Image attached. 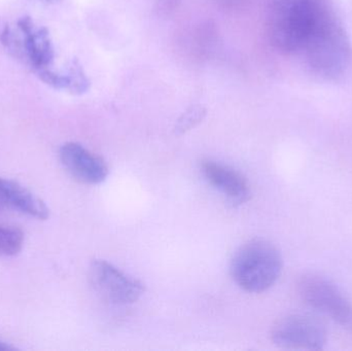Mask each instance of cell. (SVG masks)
<instances>
[{"label":"cell","mask_w":352,"mask_h":351,"mask_svg":"<svg viewBox=\"0 0 352 351\" xmlns=\"http://www.w3.org/2000/svg\"><path fill=\"white\" fill-rule=\"evenodd\" d=\"M201 171L207 183L227 197L233 205H241L250 200V183L239 171L211 160L203 161Z\"/></svg>","instance_id":"8"},{"label":"cell","mask_w":352,"mask_h":351,"mask_svg":"<svg viewBox=\"0 0 352 351\" xmlns=\"http://www.w3.org/2000/svg\"><path fill=\"white\" fill-rule=\"evenodd\" d=\"M14 350H16V346H12V344L8 343V342L0 340V351H10Z\"/></svg>","instance_id":"13"},{"label":"cell","mask_w":352,"mask_h":351,"mask_svg":"<svg viewBox=\"0 0 352 351\" xmlns=\"http://www.w3.org/2000/svg\"><path fill=\"white\" fill-rule=\"evenodd\" d=\"M3 206H4L3 201H2L1 198H0V210H1L2 208H3Z\"/></svg>","instance_id":"14"},{"label":"cell","mask_w":352,"mask_h":351,"mask_svg":"<svg viewBox=\"0 0 352 351\" xmlns=\"http://www.w3.org/2000/svg\"><path fill=\"white\" fill-rule=\"evenodd\" d=\"M59 159L65 170L85 185H98L109 175L104 160L78 142L64 144L60 148Z\"/></svg>","instance_id":"7"},{"label":"cell","mask_w":352,"mask_h":351,"mask_svg":"<svg viewBox=\"0 0 352 351\" xmlns=\"http://www.w3.org/2000/svg\"><path fill=\"white\" fill-rule=\"evenodd\" d=\"M298 293L307 306L328 315L352 334L351 302L334 282L318 274H305L298 282Z\"/></svg>","instance_id":"4"},{"label":"cell","mask_w":352,"mask_h":351,"mask_svg":"<svg viewBox=\"0 0 352 351\" xmlns=\"http://www.w3.org/2000/svg\"><path fill=\"white\" fill-rule=\"evenodd\" d=\"M0 41L14 57L23 60L35 74L52 68L55 49L49 31L45 27L35 25L29 16H23L16 22V30L4 27Z\"/></svg>","instance_id":"3"},{"label":"cell","mask_w":352,"mask_h":351,"mask_svg":"<svg viewBox=\"0 0 352 351\" xmlns=\"http://www.w3.org/2000/svg\"><path fill=\"white\" fill-rule=\"evenodd\" d=\"M206 109L203 105H192L186 109L175 124V132L177 135H182L196 127L206 117Z\"/></svg>","instance_id":"12"},{"label":"cell","mask_w":352,"mask_h":351,"mask_svg":"<svg viewBox=\"0 0 352 351\" xmlns=\"http://www.w3.org/2000/svg\"><path fill=\"white\" fill-rule=\"evenodd\" d=\"M89 280L95 292L113 305L133 304L144 292L142 282L104 260H95L91 263Z\"/></svg>","instance_id":"6"},{"label":"cell","mask_w":352,"mask_h":351,"mask_svg":"<svg viewBox=\"0 0 352 351\" xmlns=\"http://www.w3.org/2000/svg\"><path fill=\"white\" fill-rule=\"evenodd\" d=\"M280 251L269 240L252 239L238 249L231 261L234 282L248 293L260 294L274 286L283 271Z\"/></svg>","instance_id":"2"},{"label":"cell","mask_w":352,"mask_h":351,"mask_svg":"<svg viewBox=\"0 0 352 351\" xmlns=\"http://www.w3.org/2000/svg\"><path fill=\"white\" fill-rule=\"evenodd\" d=\"M271 340L283 350H322L328 333L322 321L307 315H289L273 325Z\"/></svg>","instance_id":"5"},{"label":"cell","mask_w":352,"mask_h":351,"mask_svg":"<svg viewBox=\"0 0 352 351\" xmlns=\"http://www.w3.org/2000/svg\"><path fill=\"white\" fill-rule=\"evenodd\" d=\"M25 235L20 228L0 224V257H14L24 247Z\"/></svg>","instance_id":"10"},{"label":"cell","mask_w":352,"mask_h":351,"mask_svg":"<svg viewBox=\"0 0 352 351\" xmlns=\"http://www.w3.org/2000/svg\"><path fill=\"white\" fill-rule=\"evenodd\" d=\"M41 1L51 2V1H54V0H41Z\"/></svg>","instance_id":"15"},{"label":"cell","mask_w":352,"mask_h":351,"mask_svg":"<svg viewBox=\"0 0 352 351\" xmlns=\"http://www.w3.org/2000/svg\"><path fill=\"white\" fill-rule=\"evenodd\" d=\"M66 73L69 78L68 92L74 95H82L90 88V80L87 78L82 65L78 60H72L66 68Z\"/></svg>","instance_id":"11"},{"label":"cell","mask_w":352,"mask_h":351,"mask_svg":"<svg viewBox=\"0 0 352 351\" xmlns=\"http://www.w3.org/2000/svg\"><path fill=\"white\" fill-rule=\"evenodd\" d=\"M0 198L4 205L30 218L45 220L50 216V210L45 201L12 179L0 177Z\"/></svg>","instance_id":"9"},{"label":"cell","mask_w":352,"mask_h":351,"mask_svg":"<svg viewBox=\"0 0 352 351\" xmlns=\"http://www.w3.org/2000/svg\"><path fill=\"white\" fill-rule=\"evenodd\" d=\"M333 14L322 0H274L269 19L273 45L287 54H304Z\"/></svg>","instance_id":"1"}]
</instances>
